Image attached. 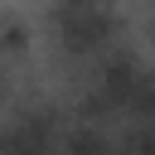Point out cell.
Segmentation results:
<instances>
[{
    "instance_id": "obj_1",
    "label": "cell",
    "mask_w": 155,
    "mask_h": 155,
    "mask_svg": "<svg viewBox=\"0 0 155 155\" xmlns=\"http://www.w3.org/2000/svg\"><path fill=\"white\" fill-rule=\"evenodd\" d=\"M48 29H53L63 53L102 58L121 39V10H116V0H53Z\"/></svg>"
}]
</instances>
